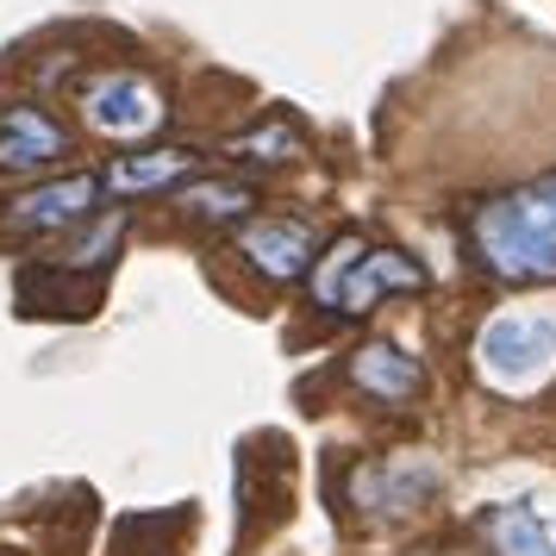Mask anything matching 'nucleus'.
<instances>
[{
    "instance_id": "nucleus-4",
    "label": "nucleus",
    "mask_w": 556,
    "mask_h": 556,
    "mask_svg": "<svg viewBox=\"0 0 556 556\" xmlns=\"http://www.w3.org/2000/svg\"><path fill=\"white\" fill-rule=\"evenodd\" d=\"M76 113L94 138H113V144H138V138L163 131V119H169L163 88L151 76H138V70H101V76H88L76 88Z\"/></svg>"
},
{
    "instance_id": "nucleus-3",
    "label": "nucleus",
    "mask_w": 556,
    "mask_h": 556,
    "mask_svg": "<svg viewBox=\"0 0 556 556\" xmlns=\"http://www.w3.org/2000/svg\"><path fill=\"white\" fill-rule=\"evenodd\" d=\"M476 369L501 394H531L556 376V313H501L476 338Z\"/></svg>"
},
{
    "instance_id": "nucleus-14",
    "label": "nucleus",
    "mask_w": 556,
    "mask_h": 556,
    "mask_svg": "<svg viewBox=\"0 0 556 556\" xmlns=\"http://www.w3.org/2000/svg\"><path fill=\"white\" fill-rule=\"evenodd\" d=\"M231 151L256 156V163H288V156H301V138H294L288 126H269V131H256V138H238Z\"/></svg>"
},
{
    "instance_id": "nucleus-6",
    "label": "nucleus",
    "mask_w": 556,
    "mask_h": 556,
    "mask_svg": "<svg viewBox=\"0 0 556 556\" xmlns=\"http://www.w3.org/2000/svg\"><path fill=\"white\" fill-rule=\"evenodd\" d=\"M70 151H76V138L51 119V106H38V101L0 106V169L7 176L56 169V163H70Z\"/></svg>"
},
{
    "instance_id": "nucleus-13",
    "label": "nucleus",
    "mask_w": 556,
    "mask_h": 556,
    "mask_svg": "<svg viewBox=\"0 0 556 556\" xmlns=\"http://www.w3.org/2000/svg\"><path fill=\"white\" fill-rule=\"evenodd\" d=\"M119 238H126V213L113 206V213H101V219H94V231H88V238H76V244L63 251V263H70V269H88V263H106V251H113Z\"/></svg>"
},
{
    "instance_id": "nucleus-9",
    "label": "nucleus",
    "mask_w": 556,
    "mask_h": 556,
    "mask_svg": "<svg viewBox=\"0 0 556 556\" xmlns=\"http://www.w3.org/2000/svg\"><path fill=\"white\" fill-rule=\"evenodd\" d=\"M481 538L494 544V556H556V531L544 526L526 501L488 506V513H481Z\"/></svg>"
},
{
    "instance_id": "nucleus-12",
    "label": "nucleus",
    "mask_w": 556,
    "mask_h": 556,
    "mask_svg": "<svg viewBox=\"0 0 556 556\" xmlns=\"http://www.w3.org/2000/svg\"><path fill=\"white\" fill-rule=\"evenodd\" d=\"M431 488V469H369L356 481V501L363 506H381V513H413V501Z\"/></svg>"
},
{
    "instance_id": "nucleus-5",
    "label": "nucleus",
    "mask_w": 556,
    "mask_h": 556,
    "mask_svg": "<svg viewBox=\"0 0 556 556\" xmlns=\"http://www.w3.org/2000/svg\"><path fill=\"white\" fill-rule=\"evenodd\" d=\"M106 194V176H63V181H45V188H26L0 206V238H51V231H70L81 226Z\"/></svg>"
},
{
    "instance_id": "nucleus-2",
    "label": "nucleus",
    "mask_w": 556,
    "mask_h": 556,
    "mask_svg": "<svg viewBox=\"0 0 556 556\" xmlns=\"http://www.w3.org/2000/svg\"><path fill=\"white\" fill-rule=\"evenodd\" d=\"M313 301L326 306V313H344V319H363V313H376L381 294H419L426 288V269L413 263L406 251H369L363 238H338L319 251L313 263Z\"/></svg>"
},
{
    "instance_id": "nucleus-10",
    "label": "nucleus",
    "mask_w": 556,
    "mask_h": 556,
    "mask_svg": "<svg viewBox=\"0 0 556 556\" xmlns=\"http://www.w3.org/2000/svg\"><path fill=\"white\" fill-rule=\"evenodd\" d=\"M194 169V156L176 151V144H163V151H144V156H119L113 169H106V188L113 194H156V188H169Z\"/></svg>"
},
{
    "instance_id": "nucleus-7",
    "label": "nucleus",
    "mask_w": 556,
    "mask_h": 556,
    "mask_svg": "<svg viewBox=\"0 0 556 556\" xmlns=\"http://www.w3.org/2000/svg\"><path fill=\"white\" fill-rule=\"evenodd\" d=\"M238 251L251 263L256 276L269 281H301L313 276V263H319V244H313V226L306 219H251V226L238 231Z\"/></svg>"
},
{
    "instance_id": "nucleus-1",
    "label": "nucleus",
    "mask_w": 556,
    "mask_h": 556,
    "mask_svg": "<svg viewBox=\"0 0 556 556\" xmlns=\"http://www.w3.org/2000/svg\"><path fill=\"white\" fill-rule=\"evenodd\" d=\"M476 256L501 281H556V176L476 206Z\"/></svg>"
},
{
    "instance_id": "nucleus-11",
    "label": "nucleus",
    "mask_w": 556,
    "mask_h": 556,
    "mask_svg": "<svg viewBox=\"0 0 556 556\" xmlns=\"http://www.w3.org/2000/svg\"><path fill=\"white\" fill-rule=\"evenodd\" d=\"M256 206V188L251 181H188V188H181V213H188V219H231V226H238V219H244V213H251Z\"/></svg>"
},
{
    "instance_id": "nucleus-8",
    "label": "nucleus",
    "mask_w": 556,
    "mask_h": 556,
    "mask_svg": "<svg viewBox=\"0 0 556 556\" xmlns=\"http://www.w3.org/2000/svg\"><path fill=\"white\" fill-rule=\"evenodd\" d=\"M351 381L363 388V394H369V401L406 406V401H419V388H426V369H419V356H406L401 344L376 338V344H363V351L351 356Z\"/></svg>"
}]
</instances>
